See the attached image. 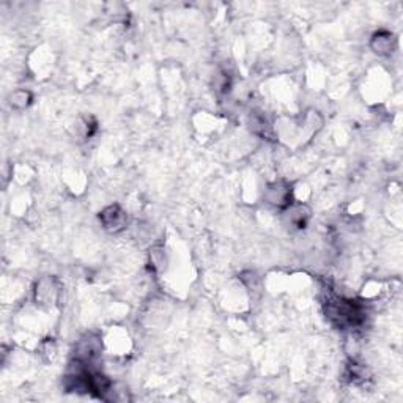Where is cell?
<instances>
[{
    "instance_id": "7a4b0ae2",
    "label": "cell",
    "mask_w": 403,
    "mask_h": 403,
    "mask_svg": "<svg viewBox=\"0 0 403 403\" xmlns=\"http://www.w3.org/2000/svg\"><path fill=\"white\" fill-rule=\"evenodd\" d=\"M62 287L56 278H45L35 285L34 298L36 306L43 307V309H51L54 307L58 300H60Z\"/></svg>"
},
{
    "instance_id": "6da1fadb",
    "label": "cell",
    "mask_w": 403,
    "mask_h": 403,
    "mask_svg": "<svg viewBox=\"0 0 403 403\" xmlns=\"http://www.w3.org/2000/svg\"><path fill=\"white\" fill-rule=\"evenodd\" d=\"M326 317L339 328L358 326L364 320V314L358 302L334 296L326 302Z\"/></svg>"
},
{
    "instance_id": "5b68a950",
    "label": "cell",
    "mask_w": 403,
    "mask_h": 403,
    "mask_svg": "<svg viewBox=\"0 0 403 403\" xmlns=\"http://www.w3.org/2000/svg\"><path fill=\"white\" fill-rule=\"evenodd\" d=\"M370 47L378 56H391L397 47V38L392 32L380 30L370 40Z\"/></svg>"
},
{
    "instance_id": "8992f818",
    "label": "cell",
    "mask_w": 403,
    "mask_h": 403,
    "mask_svg": "<svg viewBox=\"0 0 403 403\" xmlns=\"http://www.w3.org/2000/svg\"><path fill=\"white\" fill-rule=\"evenodd\" d=\"M10 106L14 109H25L32 103V93L29 90H16L12 95H10Z\"/></svg>"
},
{
    "instance_id": "3957f363",
    "label": "cell",
    "mask_w": 403,
    "mask_h": 403,
    "mask_svg": "<svg viewBox=\"0 0 403 403\" xmlns=\"http://www.w3.org/2000/svg\"><path fill=\"white\" fill-rule=\"evenodd\" d=\"M99 221L108 232L119 233L125 229L126 224H128V216H126L123 210H121V206L109 205L101 211Z\"/></svg>"
},
{
    "instance_id": "277c9868",
    "label": "cell",
    "mask_w": 403,
    "mask_h": 403,
    "mask_svg": "<svg viewBox=\"0 0 403 403\" xmlns=\"http://www.w3.org/2000/svg\"><path fill=\"white\" fill-rule=\"evenodd\" d=\"M267 199L276 208H289L293 199V189L287 183L276 182L268 186Z\"/></svg>"
}]
</instances>
